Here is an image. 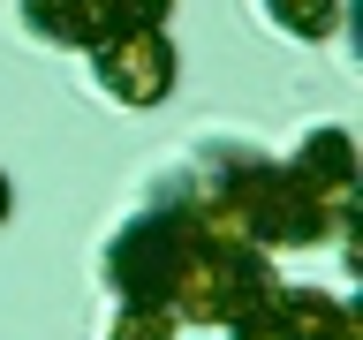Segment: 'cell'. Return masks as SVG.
Returning a JSON list of instances; mask_svg holds the SVG:
<instances>
[{
	"mask_svg": "<svg viewBox=\"0 0 363 340\" xmlns=\"http://www.w3.org/2000/svg\"><path fill=\"white\" fill-rule=\"evenodd\" d=\"M272 295H280L272 249L204 227L197 249L182 257V280H174V295H167V317H189L204 333H242V325H265L272 317Z\"/></svg>",
	"mask_w": 363,
	"mask_h": 340,
	"instance_id": "6da1fadb",
	"label": "cell"
},
{
	"mask_svg": "<svg viewBox=\"0 0 363 340\" xmlns=\"http://www.w3.org/2000/svg\"><path fill=\"white\" fill-rule=\"evenodd\" d=\"M204 220L197 204L182 197V189H159L144 212H129V220L113 227L106 257H99V280H106L113 302H152V310H167V295H174L182 280V257L197 249Z\"/></svg>",
	"mask_w": 363,
	"mask_h": 340,
	"instance_id": "7a4b0ae2",
	"label": "cell"
},
{
	"mask_svg": "<svg viewBox=\"0 0 363 340\" xmlns=\"http://www.w3.org/2000/svg\"><path fill=\"white\" fill-rule=\"evenodd\" d=\"M280 174H288V189L311 204L318 220H325V234H333V242H348V234H356V189H363V166H356V136L340 129V121L303 129V144L280 159Z\"/></svg>",
	"mask_w": 363,
	"mask_h": 340,
	"instance_id": "3957f363",
	"label": "cell"
},
{
	"mask_svg": "<svg viewBox=\"0 0 363 340\" xmlns=\"http://www.w3.org/2000/svg\"><path fill=\"white\" fill-rule=\"evenodd\" d=\"M174 76H182V45L167 38V23H152V30H121V38L91 45V84L106 91L113 106H129V113L159 106V98L174 91Z\"/></svg>",
	"mask_w": 363,
	"mask_h": 340,
	"instance_id": "277c9868",
	"label": "cell"
},
{
	"mask_svg": "<svg viewBox=\"0 0 363 340\" xmlns=\"http://www.w3.org/2000/svg\"><path fill=\"white\" fill-rule=\"evenodd\" d=\"M174 16V0H23V30L61 53H91V45L121 38V30H152Z\"/></svg>",
	"mask_w": 363,
	"mask_h": 340,
	"instance_id": "5b68a950",
	"label": "cell"
},
{
	"mask_svg": "<svg viewBox=\"0 0 363 340\" xmlns=\"http://www.w3.org/2000/svg\"><path fill=\"white\" fill-rule=\"evenodd\" d=\"M280 340H356V310H348V295L333 288H295V280H280V295H272V317H265Z\"/></svg>",
	"mask_w": 363,
	"mask_h": 340,
	"instance_id": "8992f818",
	"label": "cell"
},
{
	"mask_svg": "<svg viewBox=\"0 0 363 340\" xmlns=\"http://www.w3.org/2000/svg\"><path fill=\"white\" fill-rule=\"evenodd\" d=\"M257 8H265L272 30H288V38H303V45L340 30V0H257Z\"/></svg>",
	"mask_w": 363,
	"mask_h": 340,
	"instance_id": "52a82bcc",
	"label": "cell"
},
{
	"mask_svg": "<svg viewBox=\"0 0 363 340\" xmlns=\"http://www.w3.org/2000/svg\"><path fill=\"white\" fill-rule=\"evenodd\" d=\"M106 340H182V317L152 310V302H113V317H106Z\"/></svg>",
	"mask_w": 363,
	"mask_h": 340,
	"instance_id": "ba28073f",
	"label": "cell"
},
{
	"mask_svg": "<svg viewBox=\"0 0 363 340\" xmlns=\"http://www.w3.org/2000/svg\"><path fill=\"white\" fill-rule=\"evenodd\" d=\"M8 212H16V181H8V166H0V227H8Z\"/></svg>",
	"mask_w": 363,
	"mask_h": 340,
	"instance_id": "9c48e42d",
	"label": "cell"
},
{
	"mask_svg": "<svg viewBox=\"0 0 363 340\" xmlns=\"http://www.w3.org/2000/svg\"><path fill=\"white\" fill-rule=\"evenodd\" d=\"M227 340H280L272 325H242V333H227Z\"/></svg>",
	"mask_w": 363,
	"mask_h": 340,
	"instance_id": "30bf717a",
	"label": "cell"
}]
</instances>
